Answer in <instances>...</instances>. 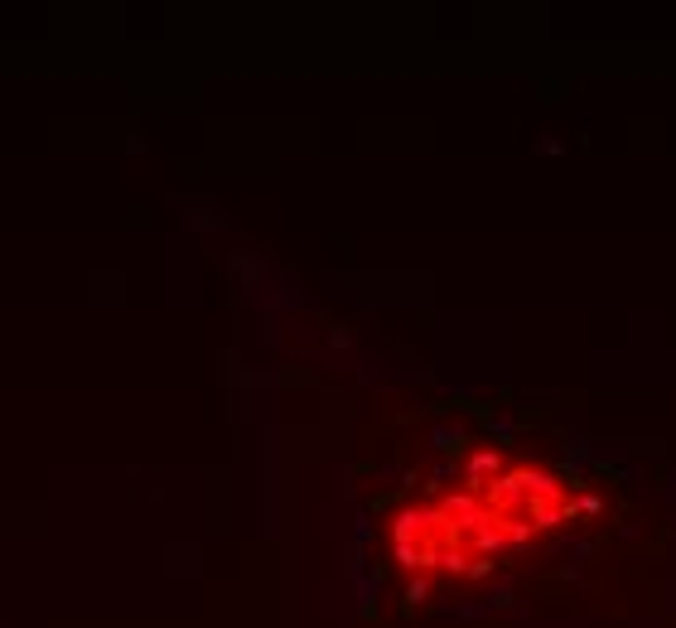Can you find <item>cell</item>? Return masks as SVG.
Masks as SVG:
<instances>
[{
	"instance_id": "6da1fadb",
	"label": "cell",
	"mask_w": 676,
	"mask_h": 628,
	"mask_svg": "<svg viewBox=\"0 0 676 628\" xmlns=\"http://www.w3.org/2000/svg\"><path fill=\"white\" fill-rule=\"evenodd\" d=\"M497 469H502V454H497V449H474V454H469V464H464V474L474 479V488H479V479L497 474Z\"/></svg>"
},
{
	"instance_id": "7a4b0ae2",
	"label": "cell",
	"mask_w": 676,
	"mask_h": 628,
	"mask_svg": "<svg viewBox=\"0 0 676 628\" xmlns=\"http://www.w3.org/2000/svg\"><path fill=\"white\" fill-rule=\"evenodd\" d=\"M570 513H594V518H599V513H604V503H599V493H579L575 503H570Z\"/></svg>"
},
{
	"instance_id": "3957f363",
	"label": "cell",
	"mask_w": 676,
	"mask_h": 628,
	"mask_svg": "<svg viewBox=\"0 0 676 628\" xmlns=\"http://www.w3.org/2000/svg\"><path fill=\"white\" fill-rule=\"evenodd\" d=\"M425 590H430L425 580H411V590H406V604H425Z\"/></svg>"
}]
</instances>
